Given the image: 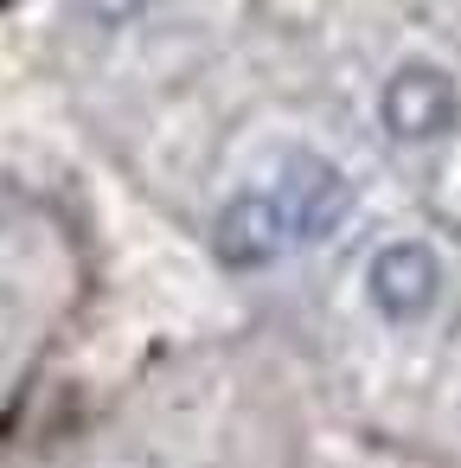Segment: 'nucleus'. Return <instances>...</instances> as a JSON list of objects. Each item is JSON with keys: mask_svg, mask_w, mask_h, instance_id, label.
I'll use <instances>...</instances> for the list:
<instances>
[{"mask_svg": "<svg viewBox=\"0 0 461 468\" xmlns=\"http://www.w3.org/2000/svg\"><path fill=\"white\" fill-rule=\"evenodd\" d=\"M269 193H276L282 225H288L295 244L333 238V231L346 225V212H352V180H346L327 154H314V148H295V154L282 161V174H276Z\"/></svg>", "mask_w": 461, "mask_h": 468, "instance_id": "f257e3e1", "label": "nucleus"}, {"mask_svg": "<svg viewBox=\"0 0 461 468\" xmlns=\"http://www.w3.org/2000/svg\"><path fill=\"white\" fill-rule=\"evenodd\" d=\"M84 7H90L103 27H129V20H141V14H148V0H84Z\"/></svg>", "mask_w": 461, "mask_h": 468, "instance_id": "39448f33", "label": "nucleus"}, {"mask_svg": "<svg viewBox=\"0 0 461 468\" xmlns=\"http://www.w3.org/2000/svg\"><path fill=\"white\" fill-rule=\"evenodd\" d=\"M365 295L384 321H423L442 295V257L423 244V238H397L384 244L372 263H365Z\"/></svg>", "mask_w": 461, "mask_h": 468, "instance_id": "7ed1b4c3", "label": "nucleus"}, {"mask_svg": "<svg viewBox=\"0 0 461 468\" xmlns=\"http://www.w3.org/2000/svg\"><path fill=\"white\" fill-rule=\"evenodd\" d=\"M288 244H295V238H288L282 206H276L269 186H263V193H231V199L218 206V218H212V250H218V263H231V270H263V263H276Z\"/></svg>", "mask_w": 461, "mask_h": 468, "instance_id": "20e7f679", "label": "nucleus"}, {"mask_svg": "<svg viewBox=\"0 0 461 468\" xmlns=\"http://www.w3.org/2000/svg\"><path fill=\"white\" fill-rule=\"evenodd\" d=\"M0 7H14V0H0Z\"/></svg>", "mask_w": 461, "mask_h": 468, "instance_id": "423d86ee", "label": "nucleus"}, {"mask_svg": "<svg viewBox=\"0 0 461 468\" xmlns=\"http://www.w3.org/2000/svg\"><path fill=\"white\" fill-rule=\"evenodd\" d=\"M455 110H461L455 78L442 65H423V58L397 65L384 78V97H378V116H384V129L397 142H435V135H448L455 129Z\"/></svg>", "mask_w": 461, "mask_h": 468, "instance_id": "f03ea898", "label": "nucleus"}]
</instances>
